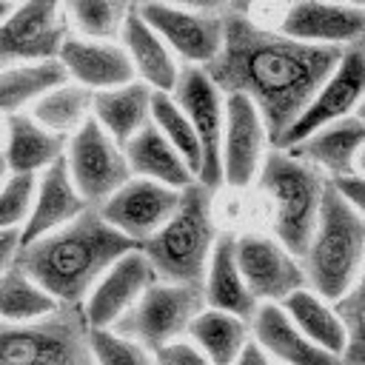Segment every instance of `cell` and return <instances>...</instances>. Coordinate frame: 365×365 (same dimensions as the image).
Segmentation results:
<instances>
[{
  "instance_id": "cell-1",
  "label": "cell",
  "mask_w": 365,
  "mask_h": 365,
  "mask_svg": "<svg viewBox=\"0 0 365 365\" xmlns=\"http://www.w3.org/2000/svg\"><path fill=\"white\" fill-rule=\"evenodd\" d=\"M342 51L339 46L299 43L279 31L257 29L242 17L222 14V46L202 71L222 97H248L271 145H277Z\"/></svg>"
},
{
  "instance_id": "cell-2",
  "label": "cell",
  "mask_w": 365,
  "mask_h": 365,
  "mask_svg": "<svg viewBox=\"0 0 365 365\" xmlns=\"http://www.w3.org/2000/svg\"><path fill=\"white\" fill-rule=\"evenodd\" d=\"M137 248L140 242L111 228L100 211L88 205L66 225L17 248L14 265H20L60 305H80L97 277L114 259Z\"/></svg>"
},
{
  "instance_id": "cell-3",
  "label": "cell",
  "mask_w": 365,
  "mask_h": 365,
  "mask_svg": "<svg viewBox=\"0 0 365 365\" xmlns=\"http://www.w3.org/2000/svg\"><path fill=\"white\" fill-rule=\"evenodd\" d=\"M362 257H365L362 211L351 208L325 180L319 217L299 257L305 288H311L328 302L339 299L354 282H359Z\"/></svg>"
},
{
  "instance_id": "cell-4",
  "label": "cell",
  "mask_w": 365,
  "mask_h": 365,
  "mask_svg": "<svg viewBox=\"0 0 365 365\" xmlns=\"http://www.w3.org/2000/svg\"><path fill=\"white\" fill-rule=\"evenodd\" d=\"M217 240L211 217V191L202 182H191L180 191L174 214L140 242V251L151 262L157 279L180 285H202V274Z\"/></svg>"
},
{
  "instance_id": "cell-5",
  "label": "cell",
  "mask_w": 365,
  "mask_h": 365,
  "mask_svg": "<svg viewBox=\"0 0 365 365\" xmlns=\"http://www.w3.org/2000/svg\"><path fill=\"white\" fill-rule=\"evenodd\" d=\"M257 174L274 205V240L299 259L319 217L325 174L279 148L262 154Z\"/></svg>"
},
{
  "instance_id": "cell-6",
  "label": "cell",
  "mask_w": 365,
  "mask_h": 365,
  "mask_svg": "<svg viewBox=\"0 0 365 365\" xmlns=\"http://www.w3.org/2000/svg\"><path fill=\"white\" fill-rule=\"evenodd\" d=\"M88 325L80 305H57L29 322L0 319V365H86Z\"/></svg>"
},
{
  "instance_id": "cell-7",
  "label": "cell",
  "mask_w": 365,
  "mask_h": 365,
  "mask_svg": "<svg viewBox=\"0 0 365 365\" xmlns=\"http://www.w3.org/2000/svg\"><path fill=\"white\" fill-rule=\"evenodd\" d=\"M202 288L200 285H180L154 279L137 302L111 325L120 336L143 345L145 351H157L165 342L185 336L188 322L202 308Z\"/></svg>"
},
{
  "instance_id": "cell-8",
  "label": "cell",
  "mask_w": 365,
  "mask_h": 365,
  "mask_svg": "<svg viewBox=\"0 0 365 365\" xmlns=\"http://www.w3.org/2000/svg\"><path fill=\"white\" fill-rule=\"evenodd\" d=\"M63 160L77 194L91 208L108 200L131 177L123 145H117L94 117H88L74 134H68Z\"/></svg>"
},
{
  "instance_id": "cell-9",
  "label": "cell",
  "mask_w": 365,
  "mask_h": 365,
  "mask_svg": "<svg viewBox=\"0 0 365 365\" xmlns=\"http://www.w3.org/2000/svg\"><path fill=\"white\" fill-rule=\"evenodd\" d=\"M168 94L180 106V111L188 117L200 143L197 182H202L214 194L222 185V165H220V143H222V123H225L222 94L208 80V74L197 66H182Z\"/></svg>"
},
{
  "instance_id": "cell-10",
  "label": "cell",
  "mask_w": 365,
  "mask_h": 365,
  "mask_svg": "<svg viewBox=\"0 0 365 365\" xmlns=\"http://www.w3.org/2000/svg\"><path fill=\"white\" fill-rule=\"evenodd\" d=\"M68 20L60 0H20L0 20V63L57 60Z\"/></svg>"
},
{
  "instance_id": "cell-11",
  "label": "cell",
  "mask_w": 365,
  "mask_h": 365,
  "mask_svg": "<svg viewBox=\"0 0 365 365\" xmlns=\"http://www.w3.org/2000/svg\"><path fill=\"white\" fill-rule=\"evenodd\" d=\"M362 88H365V54H362V43H356L342 51V57L336 60L331 74L319 83L314 97L305 103L299 117L288 125V131L279 137V143L274 148L285 151L294 143H299L302 137H308L311 131H317L319 125L354 114L359 108Z\"/></svg>"
},
{
  "instance_id": "cell-12",
  "label": "cell",
  "mask_w": 365,
  "mask_h": 365,
  "mask_svg": "<svg viewBox=\"0 0 365 365\" xmlns=\"http://www.w3.org/2000/svg\"><path fill=\"white\" fill-rule=\"evenodd\" d=\"M140 17L157 31V37L171 48L185 66H208L222 46V14L180 9L157 0H134Z\"/></svg>"
},
{
  "instance_id": "cell-13",
  "label": "cell",
  "mask_w": 365,
  "mask_h": 365,
  "mask_svg": "<svg viewBox=\"0 0 365 365\" xmlns=\"http://www.w3.org/2000/svg\"><path fill=\"white\" fill-rule=\"evenodd\" d=\"M234 257L240 277L254 302H282L291 291L305 285L302 265L274 237L240 234L234 237Z\"/></svg>"
},
{
  "instance_id": "cell-14",
  "label": "cell",
  "mask_w": 365,
  "mask_h": 365,
  "mask_svg": "<svg viewBox=\"0 0 365 365\" xmlns=\"http://www.w3.org/2000/svg\"><path fill=\"white\" fill-rule=\"evenodd\" d=\"M180 191L154 180L128 177L108 200L97 205L100 217L134 242L148 240L177 208Z\"/></svg>"
},
{
  "instance_id": "cell-15",
  "label": "cell",
  "mask_w": 365,
  "mask_h": 365,
  "mask_svg": "<svg viewBox=\"0 0 365 365\" xmlns=\"http://www.w3.org/2000/svg\"><path fill=\"white\" fill-rule=\"evenodd\" d=\"M157 279L151 262L145 259V254L128 251L120 259H114L91 285V291L86 294V299L80 302L86 325L88 328H111L134 302L137 297Z\"/></svg>"
},
{
  "instance_id": "cell-16",
  "label": "cell",
  "mask_w": 365,
  "mask_h": 365,
  "mask_svg": "<svg viewBox=\"0 0 365 365\" xmlns=\"http://www.w3.org/2000/svg\"><path fill=\"white\" fill-rule=\"evenodd\" d=\"M222 111H225L222 143H220L222 182L242 188L259 171L268 134H265V125H262V120H259V114L248 97L225 94Z\"/></svg>"
},
{
  "instance_id": "cell-17",
  "label": "cell",
  "mask_w": 365,
  "mask_h": 365,
  "mask_svg": "<svg viewBox=\"0 0 365 365\" xmlns=\"http://www.w3.org/2000/svg\"><path fill=\"white\" fill-rule=\"evenodd\" d=\"M279 34L314 46H356L365 34V9L331 0H294L279 23Z\"/></svg>"
},
{
  "instance_id": "cell-18",
  "label": "cell",
  "mask_w": 365,
  "mask_h": 365,
  "mask_svg": "<svg viewBox=\"0 0 365 365\" xmlns=\"http://www.w3.org/2000/svg\"><path fill=\"white\" fill-rule=\"evenodd\" d=\"M57 63L66 68L71 83L88 91H106L134 80L131 60L117 40H88L68 34L57 51Z\"/></svg>"
},
{
  "instance_id": "cell-19",
  "label": "cell",
  "mask_w": 365,
  "mask_h": 365,
  "mask_svg": "<svg viewBox=\"0 0 365 365\" xmlns=\"http://www.w3.org/2000/svg\"><path fill=\"white\" fill-rule=\"evenodd\" d=\"M362 143H365V123L359 111L339 117L334 123L319 125L291 148H285L294 160H302L322 171L325 177L336 174H351L359 171V157H362Z\"/></svg>"
},
{
  "instance_id": "cell-20",
  "label": "cell",
  "mask_w": 365,
  "mask_h": 365,
  "mask_svg": "<svg viewBox=\"0 0 365 365\" xmlns=\"http://www.w3.org/2000/svg\"><path fill=\"white\" fill-rule=\"evenodd\" d=\"M86 205V200L77 194L66 160L51 163L48 168H43L37 174V185H34V200H31V211L23 222V228L17 231V248L40 240L43 234H51L54 228L66 225L68 220H74Z\"/></svg>"
},
{
  "instance_id": "cell-21",
  "label": "cell",
  "mask_w": 365,
  "mask_h": 365,
  "mask_svg": "<svg viewBox=\"0 0 365 365\" xmlns=\"http://www.w3.org/2000/svg\"><path fill=\"white\" fill-rule=\"evenodd\" d=\"M248 331L277 365H339V356L302 336L277 302H259L248 317Z\"/></svg>"
},
{
  "instance_id": "cell-22",
  "label": "cell",
  "mask_w": 365,
  "mask_h": 365,
  "mask_svg": "<svg viewBox=\"0 0 365 365\" xmlns=\"http://www.w3.org/2000/svg\"><path fill=\"white\" fill-rule=\"evenodd\" d=\"M120 46L125 48L134 77L140 74V83H145L151 91H171L180 74V63L171 54V48L157 37V31L140 17L134 9V0L123 17L120 26Z\"/></svg>"
},
{
  "instance_id": "cell-23",
  "label": "cell",
  "mask_w": 365,
  "mask_h": 365,
  "mask_svg": "<svg viewBox=\"0 0 365 365\" xmlns=\"http://www.w3.org/2000/svg\"><path fill=\"white\" fill-rule=\"evenodd\" d=\"M125 163L131 177H143V180H154L163 182L168 188H188L194 182L191 168L182 163V157L174 151V145L160 134V128L148 120L145 125H140L123 145Z\"/></svg>"
},
{
  "instance_id": "cell-24",
  "label": "cell",
  "mask_w": 365,
  "mask_h": 365,
  "mask_svg": "<svg viewBox=\"0 0 365 365\" xmlns=\"http://www.w3.org/2000/svg\"><path fill=\"white\" fill-rule=\"evenodd\" d=\"M6 125L9 134L3 160L9 165V174H40L51 163L63 160L68 137L48 131L31 114H11L6 117Z\"/></svg>"
},
{
  "instance_id": "cell-25",
  "label": "cell",
  "mask_w": 365,
  "mask_h": 365,
  "mask_svg": "<svg viewBox=\"0 0 365 365\" xmlns=\"http://www.w3.org/2000/svg\"><path fill=\"white\" fill-rule=\"evenodd\" d=\"M200 288H202L205 308L228 311V314L242 317V319H248L254 314L257 302L240 277L237 257H234V234H217Z\"/></svg>"
},
{
  "instance_id": "cell-26",
  "label": "cell",
  "mask_w": 365,
  "mask_h": 365,
  "mask_svg": "<svg viewBox=\"0 0 365 365\" xmlns=\"http://www.w3.org/2000/svg\"><path fill=\"white\" fill-rule=\"evenodd\" d=\"M151 88L140 80L123 83L117 88L94 91L91 97V117L100 123V128L117 143L125 145V140L148 123V108H151Z\"/></svg>"
},
{
  "instance_id": "cell-27",
  "label": "cell",
  "mask_w": 365,
  "mask_h": 365,
  "mask_svg": "<svg viewBox=\"0 0 365 365\" xmlns=\"http://www.w3.org/2000/svg\"><path fill=\"white\" fill-rule=\"evenodd\" d=\"M185 336L208 356L211 365H231L251 339V331H248V319L202 305L188 322Z\"/></svg>"
},
{
  "instance_id": "cell-28",
  "label": "cell",
  "mask_w": 365,
  "mask_h": 365,
  "mask_svg": "<svg viewBox=\"0 0 365 365\" xmlns=\"http://www.w3.org/2000/svg\"><path fill=\"white\" fill-rule=\"evenodd\" d=\"M66 68L57 60H37V63H9L0 68V114L11 117L20 114L29 103L51 91L54 86L66 83Z\"/></svg>"
},
{
  "instance_id": "cell-29",
  "label": "cell",
  "mask_w": 365,
  "mask_h": 365,
  "mask_svg": "<svg viewBox=\"0 0 365 365\" xmlns=\"http://www.w3.org/2000/svg\"><path fill=\"white\" fill-rule=\"evenodd\" d=\"M277 305L285 311V317L294 322V328L302 336H308L314 345H319L336 356L342 354V325L328 299H322L319 294H314L311 288L302 285V288L291 291Z\"/></svg>"
},
{
  "instance_id": "cell-30",
  "label": "cell",
  "mask_w": 365,
  "mask_h": 365,
  "mask_svg": "<svg viewBox=\"0 0 365 365\" xmlns=\"http://www.w3.org/2000/svg\"><path fill=\"white\" fill-rule=\"evenodd\" d=\"M91 97H94V91L66 80L34 100L31 117L40 125H46L48 131L68 137L91 117Z\"/></svg>"
},
{
  "instance_id": "cell-31",
  "label": "cell",
  "mask_w": 365,
  "mask_h": 365,
  "mask_svg": "<svg viewBox=\"0 0 365 365\" xmlns=\"http://www.w3.org/2000/svg\"><path fill=\"white\" fill-rule=\"evenodd\" d=\"M60 302L37 285L14 259L0 271V319L6 322H29L37 317H46Z\"/></svg>"
},
{
  "instance_id": "cell-32",
  "label": "cell",
  "mask_w": 365,
  "mask_h": 365,
  "mask_svg": "<svg viewBox=\"0 0 365 365\" xmlns=\"http://www.w3.org/2000/svg\"><path fill=\"white\" fill-rule=\"evenodd\" d=\"M148 120L160 128V134L174 145V151L182 157V163L191 168L194 180L200 171V143L197 134L188 123V117L180 111V106L171 100L168 91H154L151 94V108H148Z\"/></svg>"
},
{
  "instance_id": "cell-33",
  "label": "cell",
  "mask_w": 365,
  "mask_h": 365,
  "mask_svg": "<svg viewBox=\"0 0 365 365\" xmlns=\"http://www.w3.org/2000/svg\"><path fill=\"white\" fill-rule=\"evenodd\" d=\"M66 20L74 23L80 37L88 40H117L123 17L131 0H60Z\"/></svg>"
},
{
  "instance_id": "cell-34",
  "label": "cell",
  "mask_w": 365,
  "mask_h": 365,
  "mask_svg": "<svg viewBox=\"0 0 365 365\" xmlns=\"http://www.w3.org/2000/svg\"><path fill=\"white\" fill-rule=\"evenodd\" d=\"M342 325L339 365H365V297L362 282H354L339 299L331 302Z\"/></svg>"
},
{
  "instance_id": "cell-35",
  "label": "cell",
  "mask_w": 365,
  "mask_h": 365,
  "mask_svg": "<svg viewBox=\"0 0 365 365\" xmlns=\"http://www.w3.org/2000/svg\"><path fill=\"white\" fill-rule=\"evenodd\" d=\"M88 354L94 365H154L151 351L111 328H88Z\"/></svg>"
},
{
  "instance_id": "cell-36",
  "label": "cell",
  "mask_w": 365,
  "mask_h": 365,
  "mask_svg": "<svg viewBox=\"0 0 365 365\" xmlns=\"http://www.w3.org/2000/svg\"><path fill=\"white\" fill-rule=\"evenodd\" d=\"M37 174H9L0 185V231H20L34 200Z\"/></svg>"
},
{
  "instance_id": "cell-37",
  "label": "cell",
  "mask_w": 365,
  "mask_h": 365,
  "mask_svg": "<svg viewBox=\"0 0 365 365\" xmlns=\"http://www.w3.org/2000/svg\"><path fill=\"white\" fill-rule=\"evenodd\" d=\"M291 6H294V0H228L222 14L242 17L257 29L279 31V23H282V17L288 14Z\"/></svg>"
},
{
  "instance_id": "cell-38",
  "label": "cell",
  "mask_w": 365,
  "mask_h": 365,
  "mask_svg": "<svg viewBox=\"0 0 365 365\" xmlns=\"http://www.w3.org/2000/svg\"><path fill=\"white\" fill-rule=\"evenodd\" d=\"M151 356H154V365H211L208 356L188 336H177V339L165 342Z\"/></svg>"
},
{
  "instance_id": "cell-39",
  "label": "cell",
  "mask_w": 365,
  "mask_h": 365,
  "mask_svg": "<svg viewBox=\"0 0 365 365\" xmlns=\"http://www.w3.org/2000/svg\"><path fill=\"white\" fill-rule=\"evenodd\" d=\"M328 185L356 211H362V202H365V180H362V171H351V174H336V177H325Z\"/></svg>"
},
{
  "instance_id": "cell-40",
  "label": "cell",
  "mask_w": 365,
  "mask_h": 365,
  "mask_svg": "<svg viewBox=\"0 0 365 365\" xmlns=\"http://www.w3.org/2000/svg\"><path fill=\"white\" fill-rule=\"evenodd\" d=\"M157 3H168V6H180V9H194V11H208V14H222L228 0H157Z\"/></svg>"
},
{
  "instance_id": "cell-41",
  "label": "cell",
  "mask_w": 365,
  "mask_h": 365,
  "mask_svg": "<svg viewBox=\"0 0 365 365\" xmlns=\"http://www.w3.org/2000/svg\"><path fill=\"white\" fill-rule=\"evenodd\" d=\"M231 365H274V362L265 356V351H262L254 339H248V342H245V348L237 354V359H234Z\"/></svg>"
},
{
  "instance_id": "cell-42",
  "label": "cell",
  "mask_w": 365,
  "mask_h": 365,
  "mask_svg": "<svg viewBox=\"0 0 365 365\" xmlns=\"http://www.w3.org/2000/svg\"><path fill=\"white\" fill-rule=\"evenodd\" d=\"M17 254V231H0V271L14 259Z\"/></svg>"
},
{
  "instance_id": "cell-43",
  "label": "cell",
  "mask_w": 365,
  "mask_h": 365,
  "mask_svg": "<svg viewBox=\"0 0 365 365\" xmlns=\"http://www.w3.org/2000/svg\"><path fill=\"white\" fill-rule=\"evenodd\" d=\"M6 134H9V125H6V117L0 114V154H3V148H6Z\"/></svg>"
},
{
  "instance_id": "cell-44",
  "label": "cell",
  "mask_w": 365,
  "mask_h": 365,
  "mask_svg": "<svg viewBox=\"0 0 365 365\" xmlns=\"http://www.w3.org/2000/svg\"><path fill=\"white\" fill-rule=\"evenodd\" d=\"M6 177H9V165H6V160H3V154H0V185H3Z\"/></svg>"
},
{
  "instance_id": "cell-45",
  "label": "cell",
  "mask_w": 365,
  "mask_h": 365,
  "mask_svg": "<svg viewBox=\"0 0 365 365\" xmlns=\"http://www.w3.org/2000/svg\"><path fill=\"white\" fill-rule=\"evenodd\" d=\"M331 3H345V6H359V9H362L365 0H331Z\"/></svg>"
},
{
  "instance_id": "cell-46",
  "label": "cell",
  "mask_w": 365,
  "mask_h": 365,
  "mask_svg": "<svg viewBox=\"0 0 365 365\" xmlns=\"http://www.w3.org/2000/svg\"><path fill=\"white\" fill-rule=\"evenodd\" d=\"M9 11H11V3H3V0H0V20H3Z\"/></svg>"
},
{
  "instance_id": "cell-47",
  "label": "cell",
  "mask_w": 365,
  "mask_h": 365,
  "mask_svg": "<svg viewBox=\"0 0 365 365\" xmlns=\"http://www.w3.org/2000/svg\"><path fill=\"white\" fill-rule=\"evenodd\" d=\"M88 356H91V354H88ZM86 365H94V362H91V359H88V362H86Z\"/></svg>"
},
{
  "instance_id": "cell-48",
  "label": "cell",
  "mask_w": 365,
  "mask_h": 365,
  "mask_svg": "<svg viewBox=\"0 0 365 365\" xmlns=\"http://www.w3.org/2000/svg\"><path fill=\"white\" fill-rule=\"evenodd\" d=\"M3 3H14V0H3Z\"/></svg>"
}]
</instances>
